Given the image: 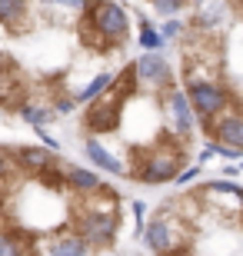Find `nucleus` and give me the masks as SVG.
Wrapping results in <instances>:
<instances>
[{"instance_id":"f257e3e1","label":"nucleus","mask_w":243,"mask_h":256,"mask_svg":"<svg viewBox=\"0 0 243 256\" xmlns=\"http://www.w3.org/2000/svg\"><path fill=\"white\" fill-rule=\"evenodd\" d=\"M183 166H187V150L177 143V136H163L157 150L133 156V166L127 170V176H133L143 186H163V183L177 180Z\"/></svg>"},{"instance_id":"f03ea898","label":"nucleus","mask_w":243,"mask_h":256,"mask_svg":"<svg viewBox=\"0 0 243 256\" xmlns=\"http://www.w3.org/2000/svg\"><path fill=\"white\" fill-rule=\"evenodd\" d=\"M80 17H84L97 34H103V37L110 40V47H123V44L130 40V17H127V10H123L120 4H113V0H90Z\"/></svg>"},{"instance_id":"7ed1b4c3","label":"nucleus","mask_w":243,"mask_h":256,"mask_svg":"<svg viewBox=\"0 0 243 256\" xmlns=\"http://www.w3.org/2000/svg\"><path fill=\"white\" fill-rule=\"evenodd\" d=\"M117 230H120L117 210H90V213H80L77 216V236H84L90 243V250L113 246Z\"/></svg>"},{"instance_id":"20e7f679","label":"nucleus","mask_w":243,"mask_h":256,"mask_svg":"<svg viewBox=\"0 0 243 256\" xmlns=\"http://www.w3.org/2000/svg\"><path fill=\"white\" fill-rule=\"evenodd\" d=\"M120 114H123V100L107 90V94H100L97 100L87 104L80 124H84L87 136H103V133H113L120 126Z\"/></svg>"},{"instance_id":"39448f33","label":"nucleus","mask_w":243,"mask_h":256,"mask_svg":"<svg viewBox=\"0 0 243 256\" xmlns=\"http://www.w3.org/2000/svg\"><path fill=\"white\" fill-rule=\"evenodd\" d=\"M183 90H187V100L193 104L196 120H210V116H216L220 110H226V104H230L226 90L216 84V80H187Z\"/></svg>"},{"instance_id":"423d86ee","label":"nucleus","mask_w":243,"mask_h":256,"mask_svg":"<svg viewBox=\"0 0 243 256\" xmlns=\"http://www.w3.org/2000/svg\"><path fill=\"white\" fill-rule=\"evenodd\" d=\"M163 114H167V126L173 136H190L196 124V114H193V104L187 100V90L183 86H167L163 90Z\"/></svg>"},{"instance_id":"0eeeda50","label":"nucleus","mask_w":243,"mask_h":256,"mask_svg":"<svg viewBox=\"0 0 243 256\" xmlns=\"http://www.w3.org/2000/svg\"><path fill=\"white\" fill-rule=\"evenodd\" d=\"M133 74H137V84H143L147 90H157V94H163L167 86H173L170 64L160 50H143L140 57L133 60Z\"/></svg>"},{"instance_id":"6e6552de","label":"nucleus","mask_w":243,"mask_h":256,"mask_svg":"<svg viewBox=\"0 0 243 256\" xmlns=\"http://www.w3.org/2000/svg\"><path fill=\"white\" fill-rule=\"evenodd\" d=\"M206 133L213 143H223V146H233V150H243V110H220L216 116L203 120Z\"/></svg>"},{"instance_id":"1a4fd4ad","label":"nucleus","mask_w":243,"mask_h":256,"mask_svg":"<svg viewBox=\"0 0 243 256\" xmlns=\"http://www.w3.org/2000/svg\"><path fill=\"white\" fill-rule=\"evenodd\" d=\"M200 200L210 210H223V213H243V186L230 180H210L200 186Z\"/></svg>"},{"instance_id":"9d476101","label":"nucleus","mask_w":243,"mask_h":256,"mask_svg":"<svg viewBox=\"0 0 243 256\" xmlns=\"http://www.w3.org/2000/svg\"><path fill=\"white\" fill-rule=\"evenodd\" d=\"M7 153H10V160H14V166H17L24 176H34V180L60 163V156H57L54 150H47V146H14V150H7Z\"/></svg>"},{"instance_id":"9b49d317","label":"nucleus","mask_w":243,"mask_h":256,"mask_svg":"<svg viewBox=\"0 0 243 256\" xmlns=\"http://www.w3.org/2000/svg\"><path fill=\"white\" fill-rule=\"evenodd\" d=\"M84 156L94 163V170H107V173H127V166L120 163V156L100 140V136H84Z\"/></svg>"},{"instance_id":"f8f14e48","label":"nucleus","mask_w":243,"mask_h":256,"mask_svg":"<svg viewBox=\"0 0 243 256\" xmlns=\"http://www.w3.org/2000/svg\"><path fill=\"white\" fill-rule=\"evenodd\" d=\"M64 183H67V190H74L77 196H84V200H87V196H94V193L103 186L100 173L90 170V166H77V163H67Z\"/></svg>"},{"instance_id":"ddd939ff","label":"nucleus","mask_w":243,"mask_h":256,"mask_svg":"<svg viewBox=\"0 0 243 256\" xmlns=\"http://www.w3.org/2000/svg\"><path fill=\"white\" fill-rule=\"evenodd\" d=\"M0 256H37L34 236L20 230H0Z\"/></svg>"},{"instance_id":"4468645a","label":"nucleus","mask_w":243,"mask_h":256,"mask_svg":"<svg viewBox=\"0 0 243 256\" xmlns=\"http://www.w3.org/2000/svg\"><path fill=\"white\" fill-rule=\"evenodd\" d=\"M17 114H20V120H24V124H30L34 130H47V124L57 116V110L50 104H40V100H27Z\"/></svg>"},{"instance_id":"2eb2a0df","label":"nucleus","mask_w":243,"mask_h":256,"mask_svg":"<svg viewBox=\"0 0 243 256\" xmlns=\"http://www.w3.org/2000/svg\"><path fill=\"white\" fill-rule=\"evenodd\" d=\"M110 86H113V74H94L84 86L74 90V104H90V100H97L100 94H107Z\"/></svg>"},{"instance_id":"dca6fc26","label":"nucleus","mask_w":243,"mask_h":256,"mask_svg":"<svg viewBox=\"0 0 243 256\" xmlns=\"http://www.w3.org/2000/svg\"><path fill=\"white\" fill-rule=\"evenodd\" d=\"M87 253H90V243H87L84 236H77V233L57 236L47 250V256H87Z\"/></svg>"},{"instance_id":"f3484780","label":"nucleus","mask_w":243,"mask_h":256,"mask_svg":"<svg viewBox=\"0 0 243 256\" xmlns=\"http://www.w3.org/2000/svg\"><path fill=\"white\" fill-rule=\"evenodd\" d=\"M27 10H30V0H0V24L14 27L27 17Z\"/></svg>"},{"instance_id":"a211bd4d","label":"nucleus","mask_w":243,"mask_h":256,"mask_svg":"<svg viewBox=\"0 0 243 256\" xmlns=\"http://www.w3.org/2000/svg\"><path fill=\"white\" fill-rule=\"evenodd\" d=\"M163 47V37H160V30L147 20H140V50H160Z\"/></svg>"},{"instance_id":"6ab92c4d","label":"nucleus","mask_w":243,"mask_h":256,"mask_svg":"<svg viewBox=\"0 0 243 256\" xmlns=\"http://www.w3.org/2000/svg\"><path fill=\"white\" fill-rule=\"evenodd\" d=\"M44 4H47V7H57L60 14H70V17H80V14L87 10V4H90V0H44Z\"/></svg>"},{"instance_id":"aec40b11","label":"nucleus","mask_w":243,"mask_h":256,"mask_svg":"<svg viewBox=\"0 0 243 256\" xmlns=\"http://www.w3.org/2000/svg\"><path fill=\"white\" fill-rule=\"evenodd\" d=\"M14 173H20L17 166H14V160H10V153L7 150H0V200H4V190H7V183Z\"/></svg>"},{"instance_id":"412c9836","label":"nucleus","mask_w":243,"mask_h":256,"mask_svg":"<svg viewBox=\"0 0 243 256\" xmlns=\"http://www.w3.org/2000/svg\"><path fill=\"white\" fill-rule=\"evenodd\" d=\"M190 0H153V7H157V14H163V17H173L177 10H183Z\"/></svg>"},{"instance_id":"4be33fe9","label":"nucleus","mask_w":243,"mask_h":256,"mask_svg":"<svg viewBox=\"0 0 243 256\" xmlns=\"http://www.w3.org/2000/svg\"><path fill=\"white\" fill-rule=\"evenodd\" d=\"M180 34H183V24H180V20H167V24L160 27V37H163V44H167V40H177Z\"/></svg>"},{"instance_id":"5701e85b","label":"nucleus","mask_w":243,"mask_h":256,"mask_svg":"<svg viewBox=\"0 0 243 256\" xmlns=\"http://www.w3.org/2000/svg\"><path fill=\"white\" fill-rule=\"evenodd\" d=\"M240 223H243V213H240Z\"/></svg>"},{"instance_id":"b1692460","label":"nucleus","mask_w":243,"mask_h":256,"mask_svg":"<svg viewBox=\"0 0 243 256\" xmlns=\"http://www.w3.org/2000/svg\"><path fill=\"white\" fill-rule=\"evenodd\" d=\"M0 116H4V110H0Z\"/></svg>"}]
</instances>
